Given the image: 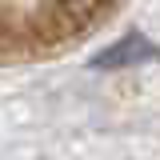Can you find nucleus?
Returning <instances> with one entry per match:
<instances>
[{"label": "nucleus", "mask_w": 160, "mask_h": 160, "mask_svg": "<svg viewBox=\"0 0 160 160\" xmlns=\"http://www.w3.org/2000/svg\"><path fill=\"white\" fill-rule=\"evenodd\" d=\"M156 56V44L148 36H140V32H128L124 40H116L112 48H104L92 64L96 68H124V64H144V60Z\"/></svg>", "instance_id": "f257e3e1"}, {"label": "nucleus", "mask_w": 160, "mask_h": 160, "mask_svg": "<svg viewBox=\"0 0 160 160\" xmlns=\"http://www.w3.org/2000/svg\"><path fill=\"white\" fill-rule=\"evenodd\" d=\"M112 0H60V8L68 12V16L76 20V24H88V20H96L104 8H108Z\"/></svg>", "instance_id": "f03ea898"}]
</instances>
